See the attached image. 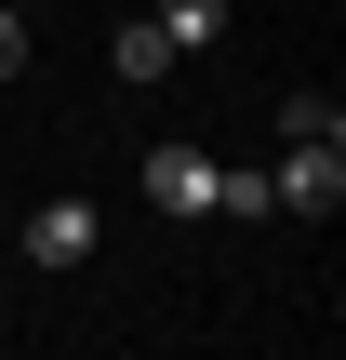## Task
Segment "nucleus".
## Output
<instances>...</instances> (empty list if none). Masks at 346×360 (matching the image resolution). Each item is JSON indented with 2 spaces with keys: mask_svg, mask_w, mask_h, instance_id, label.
Returning <instances> with one entry per match:
<instances>
[{
  "mask_svg": "<svg viewBox=\"0 0 346 360\" xmlns=\"http://www.w3.org/2000/svg\"><path fill=\"white\" fill-rule=\"evenodd\" d=\"M267 214H346V134H333V147H280Z\"/></svg>",
  "mask_w": 346,
  "mask_h": 360,
  "instance_id": "1",
  "label": "nucleus"
},
{
  "mask_svg": "<svg viewBox=\"0 0 346 360\" xmlns=\"http://www.w3.org/2000/svg\"><path fill=\"white\" fill-rule=\"evenodd\" d=\"M147 200L160 214H213V160L200 147H147Z\"/></svg>",
  "mask_w": 346,
  "mask_h": 360,
  "instance_id": "2",
  "label": "nucleus"
},
{
  "mask_svg": "<svg viewBox=\"0 0 346 360\" xmlns=\"http://www.w3.org/2000/svg\"><path fill=\"white\" fill-rule=\"evenodd\" d=\"M27 254H40V267H80V254H93V200H40V214H27Z\"/></svg>",
  "mask_w": 346,
  "mask_h": 360,
  "instance_id": "3",
  "label": "nucleus"
},
{
  "mask_svg": "<svg viewBox=\"0 0 346 360\" xmlns=\"http://www.w3.org/2000/svg\"><path fill=\"white\" fill-rule=\"evenodd\" d=\"M107 67H120V80H133V94H147V80H173V67H187V53H173V40H160V13H133V27H120V40H107Z\"/></svg>",
  "mask_w": 346,
  "mask_h": 360,
  "instance_id": "4",
  "label": "nucleus"
},
{
  "mask_svg": "<svg viewBox=\"0 0 346 360\" xmlns=\"http://www.w3.org/2000/svg\"><path fill=\"white\" fill-rule=\"evenodd\" d=\"M160 40H173V53H213V40H227V0H160Z\"/></svg>",
  "mask_w": 346,
  "mask_h": 360,
  "instance_id": "5",
  "label": "nucleus"
},
{
  "mask_svg": "<svg viewBox=\"0 0 346 360\" xmlns=\"http://www.w3.org/2000/svg\"><path fill=\"white\" fill-rule=\"evenodd\" d=\"M333 134H346L333 94H280V147H333Z\"/></svg>",
  "mask_w": 346,
  "mask_h": 360,
  "instance_id": "6",
  "label": "nucleus"
},
{
  "mask_svg": "<svg viewBox=\"0 0 346 360\" xmlns=\"http://www.w3.org/2000/svg\"><path fill=\"white\" fill-rule=\"evenodd\" d=\"M13 67H27V13L0 0V80H13Z\"/></svg>",
  "mask_w": 346,
  "mask_h": 360,
  "instance_id": "7",
  "label": "nucleus"
}]
</instances>
